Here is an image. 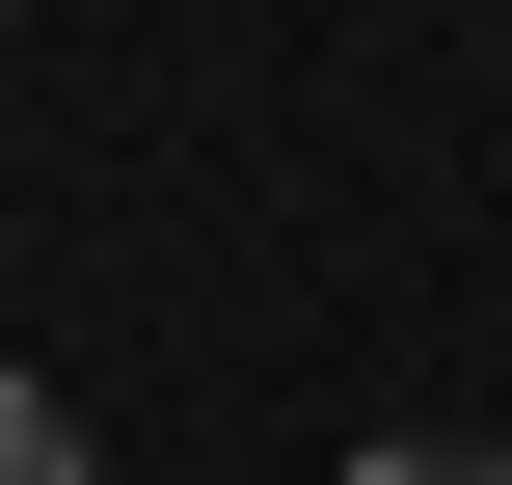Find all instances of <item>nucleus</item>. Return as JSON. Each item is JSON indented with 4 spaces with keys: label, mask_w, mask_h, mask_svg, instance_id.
<instances>
[{
    "label": "nucleus",
    "mask_w": 512,
    "mask_h": 485,
    "mask_svg": "<svg viewBox=\"0 0 512 485\" xmlns=\"http://www.w3.org/2000/svg\"><path fill=\"white\" fill-rule=\"evenodd\" d=\"M0 485H81V405L54 378H0Z\"/></svg>",
    "instance_id": "1"
},
{
    "label": "nucleus",
    "mask_w": 512,
    "mask_h": 485,
    "mask_svg": "<svg viewBox=\"0 0 512 485\" xmlns=\"http://www.w3.org/2000/svg\"><path fill=\"white\" fill-rule=\"evenodd\" d=\"M351 485H512V459H459V432H378V459H351Z\"/></svg>",
    "instance_id": "2"
}]
</instances>
